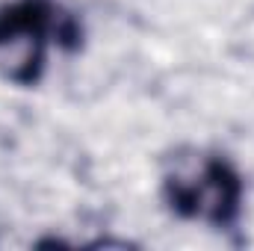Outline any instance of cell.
Instances as JSON below:
<instances>
[]
</instances>
